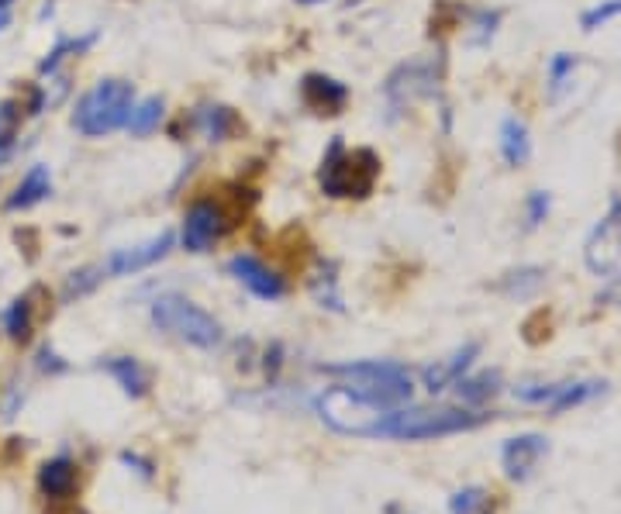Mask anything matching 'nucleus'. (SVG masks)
Wrapping results in <instances>:
<instances>
[{
	"instance_id": "1",
	"label": "nucleus",
	"mask_w": 621,
	"mask_h": 514,
	"mask_svg": "<svg viewBox=\"0 0 621 514\" xmlns=\"http://www.w3.org/2000/svg\"><path fill=\"white\" fill-rule=\"evenodd\" d=\"M322 374L346 380L343 387H346L349 394H356L359 401L373 405V408H383V411H393V408L411 405V394H414V384H411L408 366L390 363V359L331 363V366H322Z\"/></svg>"
},
{
	"instance_id": "2",
	"label": "nucleus",
	"mask_w": 621,
	"mask_h": 514,
	"mask_svg": "<svg viewBox=\"0 0 621 514\" xmlns=\"http://www.w3.org/2000/svg\"><path fill=\"white\" fill-rule=\"evenodd\" d=\"M491 415H476V411H460V408H393L383 411L373 439H401V442H425V439H445V436H460L473 432V428L484 424Z\"/></svg>"
},
{
	"instance_id": "3",
	"label": "nucleus",
	"mask_w": 621,
	"mask_h": 514,
	"mask_svg": "<svg viewBox=\"0 0 621 514\" xmlns=\"http://www.w3.org/2000/svg\"><path fill=\"white\" fill-rule=\"evenodd\" d=\"M135 107V87L128 80H101L91 94H83L76 104L73 125L80 135L101 138L128 125V114Z\"/></svg>"
},
{
	"instance_id": "4",
	"label": "nucleus",
	"mask_w": 621,
	"mask_h": 514,
	"mask_svg": "<svg viewBox=\"0 0 621 514\" xmlns=\"http://www.w3.org/2000/svg\"><path fill=\"white\" fill-rule=\"evenodd\" d=\"M380 177V159L370 149H346L343 138H335L325 159L318 183L328 197H366Z\"/></svg>"
},
{
	"instance_id": "5",
	"label": "nucleus",
	"mask_w": 621,
	"mask_h": 514,
	"mask_svg": "<svg viewBox=\"0 0 621 514\" xmlns=\"http://www.w3.org/2000/svg\"><path fill=\"white\" fill-rule=\"evenodd\" d=\"M152 325L180 342H190L197 349H218L224 338L214 314H208L201 304L187 301L183 294L156 297L152 301Z\"/></svg>"
},
{
	"instance_id": "6",
	"label": "nucleus",
	"mask_w": 621,
	"mask_h": 514,
	"mask_svg": "<svg viewBox=\"0 0 621 514\" xmlns=\"http://www.w3.org/2000/svg\"><path fill=\"white\" fill-rule=\"evenodd\" d=\"M583 260L587 270L598 276H608L621 266V201H614L611 211L601 218V224L590 232L583 245Z\"/></svg>"
},
{
	"instance_id": "7",
	"label": "nucleus",
	"mask_w": 621,
	"mask_h": 514,
	"mask_svg": "<svg viewBox=\"0 0 621 514\" xmlns=\"http://www.w3.org/2000/svg\"><path fill=\"white\" fill-rule=\"evenodd\" d=\"M224 228H229V221H224V211L218 201H193L183 214V245L190 252H208L221 235Z\"/></svg>"
},
{
	"instance_id": "8",
	"label": "nucleus",
	"mask_w": 621,
	"mask_h": 514,
	"mask_svg": "<svg viewBox=\"0 0 621 514\" xmlns=\"http://www.w3.org/2000/svg\"><path fill=\"white\" fill-rule=\"evenodd\" d=\"M169 249H173V232H159L156 239L143 242V245H131V249H115L107 255L104 270L110 276H135L149 266H156L159 260H166Z\"/></svg>"
},
{
	"instance_id": "9",
	"label": "nucleus",
	"mask_w": 621,
	"mask_h": 514,
	"mask_svg": "<svg viewBox=\"0 0 621 514\" xmlns=\"http://www.w3.org/2000/svg\"><path fill=\"white\" fill-rule=\"evenodd\" d=\"M229 273L242 283V287H249L252 294L263 297V301H280L287 294L284 276H276L263 260H256V255H232Z\"/></svg>"
},
{
	"instance_id": "10",
	"label": "nucleus",
	"mask_w": 621,
	"mask_h": 514,
	"mask_svg": "<svg viewBox=\"0 0 621 514\" xmlns=\"http://www.w3.org/2000/svg\"><path fill=\"white\" fill-rule=\"evenodd\" d=\"M549 452V439L546 436H518V439H507L504 449H501V463H504V473L512 480H528L531 470L539 466V460Z\"/></svg>"
},
{
	"instance_id": "11",
	"label": "nucleus",
	"mask_w": 621,
	"mask_h": 514,
	"mask_svg": "<svg viewBox=\"0 0 621 514\" xmlns=\"http://www.w3.org/2000/svg\"><path fill=\"white\" fill-rule=\"evenodd\" d=\"M435 94V73L421 63H411V66H401L387 80V97L398 104V107H408L411 101L418 97H429Z\"/></svg>"
},
{
	"instance_id": "12",
	"label": "nucleus",
	"mask_w": 621,
	"mask_h": 514,
	"mask_svg": "<svg viewBox=\"0 0 621 514\" xmlns=\"http://www.w3.org/2000/svg\"><path fill=\"white\" fill-rule=\"evenodd\" d=\"M301 94H304V104L318 114H338L349 101L346 83H338L325 73H307L304 83H301Z\"/></svg>"
},
{
	"instance_id": "13",
	"label": "nucleus",
	"mask_w": 621,
	"mask_h": 514,
	"mask_svg": "<svg viewBox=\"0 0 621 514\" xmlns=\"http://www.w3.org/2000/svg\"><path fill=\"white\" fill-rule=\"evenodd\" d=\"M476 356H480V342H466V346L456 349L453 356L439 359L435 366H425V374H421V377H425L429 394H442L445 387H453L456 380H463Z\"/></svg>"
},
{
	"instance_id": "14",
	"label": "nucleus",
	"mask_w": 621,
	"mask_h": 514,
	"mask_svg": "<svg viewBox=\"0 0 621 514\" xmlns=\"http://www.w3.org/2000/svg\"><path fill=\"white\" fill-rule=\"evenodd\" d=\"M307 291L318 301V307L346 314V301H343V291H338V263L335 260H318V266L307 276Z\"/></svg>"
},
{
	"instance_id": "15",
	"label": "nucleus",
	"mask_w": 621,
	"mask_h": 514,
	"mask_svg": "<svg viewBox=\"0 0 621 514\" xmlns=\"http://www.w3.org/2000/svg\"><path fill=\"white\" fill-rule=\"evenodd\" d=\"M52 193V174H49V166H32L28 169V177L18 183V190L8 197V211H28V208H35L39 201H45V197Z\"/></svg>"
},
{
	"instance_id": "16",
	"label": "nucleus",
	"mask_w": 621,
	"mask_h": 514,
	"mask_svg": "<svg viewBox=\"0 0 621 514\" xmlns=\"http://www.w3.org/2000/svg\"><path fill=\"white\" fill-rule=\"evenodd\" d=\"M39 487L45 497H70L73 487H76V463L70 460V455H55V460H49L42 470H39Z\"/></svg>"
},
{
	"instance_id": "17",
	"label": "nucleus",
	"mask_w": 621,
	"mask_h": 514,
	"mask_svg": "<svg viewBox=\"0 0 621 514\" xmlns=\"http://www.w3.org/2000/svg\"><path fill=\"white\" fill-rule=\"evenodd\" d=\"M101 366L122 384V390H125L128 397H135V401H138V397L149 394V374H146V366L138 363L135 356H115V359H104Z\"/></svg>"
},
{
	"instance_id": "18",
	"label": "nucleus",
	"mask_w": 621,
	"mask_h": 514,
	"mask_svg": "<svg viewBox=\"0 0 621 514\" xmlns=\"http://www.w3.org/2000/svg\"><path fill=\"white\" fill-rule=\"evenodd\" d=\"M501 153H504L507 166H525V162H528V156H531V138H528L525 122L507 118V122L501 125Z\"/></svg>"
},
{
	"instance_id": "19",
	"label": "nucleus",
	"mask_w": 621,
	"mask_h": 514,
	"mask_svg": "<svg viewBox=\"0 0 621 514\" xmlns=\"http://www.w3.org/2000/svg\"><path fill=\"white\" fill-rule=\"evenodd\" d=\"M453 387H456V394H460L463 405L476 408V405H487L491 397L501 390V374H497V369H487V374H476V377L456 380Z\"/></svg>"
},
{
	"instance_id": "20",
	"label": "nucleus",
	"mask_w": 621,
	"mask_h": 514,
	"mask_svg": "<svg viewBox=\"0 0 621 514\" xmlns=\"http://www.w3.org/2000/svg\"><path fill=\"white\" fill-rule=\"evenodd\" d=\"M162 111H166L162 97H146V101H138V104L131 107V114H128V132H131L135 138L152 135V132L159 128V122H162Z\"/></svg>"
},
{
	"instance_id": "21",
	"label": "nucleus",
	"mask_w": 621,
	"mask_h": 514,
	"mask_svg": "<svg viewBox=\"0 0 621 514\" xmlns=\"http://www.w3.org/2000/svg\"><path fill=\"white\" fill-rule=\"evenodd\" d=\"M193 122H197V128L204 132V138H211V141H224L239 125L229 107H201Z\"/></svg>"
},
{
	"instance_id": "22",
	"label": "nucleus",
	"mask_w": 621,
	"mask_h": 514,
	"mask_svg": "<svg viewBox=\"0 0 621 514\" xmlns=\"http://www.w3.org/2000/svg\"><path fill=\"white\" fill-rule=\"evenodd\" d=\"M604 387L608 384H601V380H583V384H562V390H559V397L549 405V411H570V408H580V405H587V401H594V397H601L604 394Z\"/></svg>"
},
{
	"instance_id": "23",
	"label": "nucleus",
	"mask_w": 621,
	"mask_h": 514,
	"mask_svg": "<svg viewBox=\"0 0 621 514\" xmlns=\"http://www.w3.org/2000/svg\"><path fill=\"white\" fill-rule=\"evenodd\" d=\"M543 280H546V270H543V266L515 270V273L504 276V294H512V297H531L535 291L543 287Z\"/></svg>"
},
{
	"instance_id": "24",
	"label": "nucleus",
	"mask_w": 621,
	"mask_h": 514,
	"mask_svg": "<svg viewBox=\"0 0 621 514\" xmlns=\"http://www.w3.org/2000/svg\"><path fill=\"white\" fill-rule=\"evenodd\" d=\"M573 70H577V55H570V52H559L552 60V66H549V97L552 101H559L562 91L570 87Z\"/></svg>"
},
{
	"instance_id": "25",
	"label": "nucleus",
	"mask_w": 621,
	"mask_h": 514,
	"mask_svg": "<svg viewBox=\"0 0 621 514\" xmlns=\"http://www.w3.org/2000/svg\"><path fill=\"white\" fill-rule=\"evenodd\" d=\"M4 328L14 342H24L28 332H32V304H28V297H18L11 301L8 314H4Z\"/></svg>"
},
{
	"instance_id": "26",
	"label": "nucleus",
	"mask_w": 621,
	"mask_h": 514,
	"mask_svg": "<svg viewBox=\"0 0 621 514\" xmlns=\"http://www.w3.org/2000/svg\"><path fill=\"white\" fill-rule=\"evenodd\" d=\"M104 263L101 266H83V270H76V273H70V280H66V301H73V297H83V294H91L97 283L104 280Z\"/></svg>"
},
{
	"instance_id": "27",
	"label": "nucleus",
	"mask_w": 621,
	"mask_h": 514,
	"mask_svg": "<svg viewBox=\"0 0 621 514\" xmlns=\"http://www.w3.org/2000/svg\"><path fill=\"white\" fill-rule=\"evenodd\" d=\"M487 511V491L484 487H466L449 497V514H484Z\"/></svg>"
},
{
	"instance_id": "28",
	"label": "nucleus",
	"mask_w": 621,
	"mask_h": 514,
	"mask_svg": "<svg viewBox=\"0 0 621 514\" xmlns=\"http://www.w3.org/2000/svg\"><path fill=\"white\" fill-rule=\"evenodd\" d=\"M614 18H621V0H604V4L583 11L580 24H583V32H598V28H604Z\"/></svg>"
},
{
	"instance_id": "29",
	"label": "nucleus",
	"mask_w": 621,
	"mask_h": 514,
	"mask_svg": "<svg viewBox=\"0 0 621 514\" xmlns=\"http://www.w3.org/2000/svg\"><path fill=\"white\" fill-rule=\"evenodd\" d=\"M549 214V193L546 190H531L528 193V228H539Z\"/></svg>"
},
{
	"instance_id": "30",
	"label": "nucleus",
	"mask_w": 621,
	"mask_h": 514,
	"mask_svg": "<svg viewBox=\"0 0 621 514\" xmlns=\"http://www.w3.org/2000/svg\"><path fill=\"white\" fill-rule=\"evenodd\" d=\"M14 122H18V111H14V104H0V141H11L8 135H11Z\"/></svg>"
},
{
	"instance_id": "31",
	"label": "nucleus",
	"mask_w": 621,
	"mask_h": 514,
	"mask_svg": "<svg viewBox=\"0 0 621 514\" xmlns=\"http://www.w3.org/2000/svg\"><path fill=\"white\" fill-rule=\"evenodd\" d=\"M598 304H608V307H621V276H614L608 287L598 294Z\"/></svg>"
},
{
	"instance_id": "32",
	"label": "nucleus",
	"mask_w": 621,
	"mask_h": 514,
	"mask_svg": "<svg viewBox=\"0 0 621 514\" xmlns=\"http://www.w3.org/2000/svg\"><path fill=\"white\" fill-rule=\"evenodd\" d=\"M122 463H125V466H135V473H138V476L152 480V463H146L143 455H135V452H122Z\"/></svg>"
},
{
	"instance_id": "33",
	"label": "nucleus",
	"mask_w": 621,
	"mask_h": 514,
	"mask_svg": "<svg viewBox=\"0 0 621 514\" xmlns=\"http://www.w3.org/2000/svg\"><path fill=\"white\" fill-rule=\"evenodd\" d=\"M11 159V141H0V166Z\"/></svg>"
},
{
	"instance_id": "34",
	"label": "nucleus",
	"mask_w": 621,
	"mask_h": 514,
	"mask_svg": "<svg viewBox=\"0 0 621 514\" xmlns=\"http://www.w3.org/2000/svg\"><path fill=\"white\" fill-rule=\"evenodd\" d=\"M11 24V11H8V4H0V28H8Z\"/></svg>"
},
{
	"instance_id": "35",
	"label": "nucleus",
	"mask_w": 621,
	"mask_h": 514,
	"mask_svg": "<svg viewBox=\"0 0 621 514\" xmlns=\"http://www.w3.org/2000/svg\"><path fill=\"white\" fill-rule=\"evenodd\" d=\"M297 4H322V0H297Z\"/></svg>"
},
{
	"instance_id": "36",
	"label": "nucleus",
	"mask_w": 621,
	"mask_h": 514,
	"mask_svg": "<svg viewBox=\"0 0 621 514\" xmlns=\"http://www.w3.org/2000/svg\"><path fill=\"white\" fill-rule=\"evenodd\" d=\"M0 4H11V0H0Z\"/></svg>"
}]
</instances>
